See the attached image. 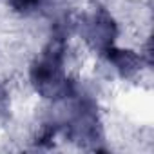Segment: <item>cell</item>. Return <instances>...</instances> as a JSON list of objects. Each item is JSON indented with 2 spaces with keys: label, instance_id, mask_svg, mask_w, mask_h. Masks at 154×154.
<instances>
[{
  "label": "cell",
  "instance_id": "6da1fadb",
  "mask_svg": "<svg viewBox=\"0 0 154 154\" xmlns=\"http://www.w3.org/2000/svg\"><path fill=\"white\" fill-rule=\"evenodd\" d=\"M65 42L63 36H54L31 63L29 78L35 91L47 100H60L72 93V84L65 76Z\"/></svg>",
  "mask_w": 154,
  "mask_h": 154
},
{
  "label": "cell",
  "instance_id": "7a4b0ae2",
  "mask_svg": "<svg viewBox=\"0 0 154 154\" xmlns=\"http://www.w3.org/2000/svg\"><path fill=\"white\" fill-rule=\"evenodd\" d=\"M67 136L87 150H102L103 147V127L98 114V107L91 98H82L74 103L67 118Z\"/></svg>",
  "mask_w": 154,
  "mask_h": 154
},
{
  "label": "cell",
  "instance_id": "3957f363",
  "mask_svg": "<svg viewBox=\"0 0 154 154\" xmlns=\"http://www.w3.org/2000/svg\"><path fill=\"white\" fill-rule=\"evenodd\" d=\"M82 35L85 42L98 53H105L111 45H114V38L118 35V27L114 18L103 8H96L89 13L80 24Z\"/></svg>",
  "mask_w": 154,
  "mask_h": 154
},
{
  "label": "cell",
  "instance_id": "277c9868",
  "mask_svg": "<svg viewBox=\"0 0 154 154\" xmlns=\"http://www.w3.org/2000/svg\"><path fill=\"white\" fill-rule=\"evenodd\" d=\"M107 60L114 65V69L118 71V74L122 78H132V76L141 69V56L136 54L134 51H129V49H118L114 45H111L105 53Z\"/></svg>",
  "mask_w": 154,
  "mask_h": 154
},
{
  "label": "cell",
  "instance_id": "5b68a950",
  "mask_svg": "<svg viewBox=\"0 0 154 154\" xmlns=\"http://www.w3.org/2000/svg\"><path fill=\"white\" fill-rule=\"evenodd\" d=\"M44 0H9L11 8L20 15H31L42 8Z\"/></svg>",
  "mask_w": 154,
  "mask_h": 154
},
{
  "label": "cell",
  "instance_id": "8992f818",
  "mask_svg": "<svg viewBox=\"0 0 154 154\" xmlns=\"http://www.w3.org/2000/svg\"><path fill=\"white\" fill-rule=\"evenodd\" d=\"M9 118V91L4 82H0V125Z\"/></svg>",
  "mask_w": 154,
  "mask_h": 154
},
{
  "label": "cell",
  "instance_id": "52a82bcc",
  "mask_svg": "<svg viewBox=\"0 0 154 154\" xmlns=\"http://www.w3.org/2000/svg\"><path fill=\"white\" fill-rule=\"evenodd\" d=\"M56 131H58V127H56V125L45 123V125L40 129L38 136H36V143H38V145H45V143H51V140L56 136Z\"/></svg>",
  "mask_w": 154,
  "mask_h": 154
}]
</instances>
